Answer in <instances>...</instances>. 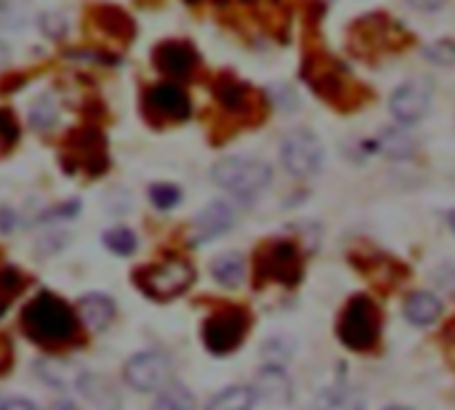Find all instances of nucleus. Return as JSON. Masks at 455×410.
I'll return each mask as SVG.
<instances>
[{
    "instance_id": "1",
    "label": "nucleus",
    "mask_w": 455,
    "mask_h": 410,
    "mask_svg": "<svg viewBox=\"0 0 455 410\" xmlns=\"http://www.w3.org/2000/svg\"><path fill=\"white\" fill-rule=\"evenodd\" d=\"M21 331L40 347H67L77 339V315L53 293H40L21 310Z\"/></svg>"
},
{
    "instance_id": "2",
    "label": "nucleus",
    "mask_w": 455,
    "mask_h": 410,
    "mask_svg": "<svg viewBox=\"0 0 455 410\" xmlns=\"http://www.w3.org/2000/svg\"><path fill=\"white\" fill-rule=\"evenodd\" d=\"M339 339L352 352H371L381 339V312L371 296H352L339 318Z\"/></svg>"
},
{
    "instance_id": "3",
    "label": "nucleus",
    "mask_w": 455,
    "mask_h": 410,
    "mask_svg": "<svg viewBox=\"0 0 455 410\" xmlns=\"http://www.w3.org/2000/svg\"><path fill=\"white\" fill-rule=\"evenodd\" d=\"M133 283L139 285V291L144 296H149L155 301H171V299L181 296L195 283V267L189 261L173 256L160 264L136 269Z\"/></svg>"
},
{
    "instance_id": "4",
    "label": "nucleus",
    "mask_w": 455,
    "mask_h": 410,
    "mask_svg": "<svg viewBox=\"0 0 455 410\" xmlns=\"http://www.w3.org/2000/svg\"><path fill=\"white\" fill-rule=\"evenodd\" d=\"M213 181L232 192V195H240V197H251V195H259L264 187H269L272 181V168L256 157H240V155H232V157H224L213 165L211 171Z\"/></svg>"
},
{
    "instance_id": "5",
    "label": "nucleus",
    "mask_w": 455,
    "mask_h": 410,
    "mask_svg": "<svg viewBox=\"0 0 455 410\" xmlns=\"http://www.w3.org/2000/svg\"><path fill=\"white\" fill-rule=\"evenodd\" d=\"M251 315L243 307H224L213 312L203 326L205 350L213 355H232L248 336Z\"/></svg>"
},
{
    "instance_id": "6",
    "label": "nucleus",
    "mask_w": 455,
    "mask_h": 410,
    "mask_svg": "<svg viewBox=\"0 0 455 410\" xmlns=\"http://www.w3.org/2000/svg\"><path fill=\"white\" fill-rule=\"evenodd\" d=\"M256 275L261 280H272L280 285H296L304 275L301 253L288 240H275L264 245L256 256Z\"/></svg>"
},
{
    "instance_id": "7",
    "label": "nucleus",
    "mask_w": 455,
    "mask_h": 410,
    "mask_svg": "<svg viewBox=\"0 0 455 410\" xmlns=\"http://www.w3.org/2000/svg\"><path fill=\"white\" fill-rule=\"evenodd\" d=\"M67 168L75 171V168H83L85 173L91 176H99L107 171L109 165V157H107V141L99 131L93 128H85V131H75L67 141Z\"/></svg>"
},
{
    "instance_id": "8",
    "label": "nucleus",
    "mask_w": 455,
    "mask_h": 410,
    "mask_svg": "<svg viewBox=\"0 0 455 410\" xmlns=\"http://www.w3.org/2000/svg\"><path fill=\"white\" fill-rule=\"evenodd\" d=\"M280 157H283V165L293 176L304 179V176H312V173L320 171V165H323V144L309 131H293L291 136L283 139Z\"/></svg>"
},
{
    "instance_id": "9",
    "label": "nucleus",
    "mask_w": 455,
    "mask_h": 410,
    "mask_svg": "<svg viewBox=\"0 0 455 410\" xmlns=\"http://www.w3.org/2000/svg\"><path fill=\"white\" fill-rule=\"evenodd\" d=\"M125 382L136 392H157L171 384V363L160 352H139L125 363Z\"/></svg>"
},
{
    "instance_id": "10",
    "label": "nucleus",
    "mask_w": 455,
    "mask_h": 410,
    "mask_svg": "<svg viewBox=\"0 0 455 410\" xmlns=\"http://www.w3.org/2000/svg\"><path fill=\"white\" fill-rule=\"evenodd\" d=\"M147 109L165 120H187L192 115V101L176 83H157L147 93Z\"/></svg>"
},
{
    "instance_id": "11",
    "label": "nucleus",
    "mask_w": 455,
    "mask_h": 410,
    "mask_svg": "<svg viewBox=\"0 0 455 410\" xmlns=\"http://www.w3.org/2000/svg\"><path fill=\"white\" fill-rule=\"evenodd\" d=\"M429 101H432L429 88L421 80H411V83H403L392 93L389 107H392V112H395V117L400 123L411 125V123H419L429 112Z\"/></svg>"
},
{
    "instance_id": "12",
    "label": "nucleus",
    "mask_w": 455,
    "mask_h": 410,
    "mask_svg": "<svg viewBox=\"0 0 455 410\" xmlns=\"http://www.w3.org/2000/svg\"><path fill=\"white\" fill-rule=\"evenodd\" d=\"M235 224V211L229 203L216 200L211 205H205L197 219L192 221V243H208L219 235H224L227 229H232Z\"/></svg>"
},
{
    "instance_id": "13",
    "label": "nucleus",
    "mask_w": 455,
    "mask_h": 410,
    "mask_svg": "<svg viewBox=\"0 0 455 410\" xmlns=\"http://www.w3.org/2000/svg\"><path fill=\"white\" fill-rule=\"evenodd\" d=\"M152 61L160 72L171 75V77H187L195 64H197V53L192 45L187 43H179V40H168V43H160L152 53Z\"/></svg>"
},
{
    "instance_id": "14",
    "label": "nucleus",
    "mask_w": 455,
    "mask_h": 410,
    "mask_svg": "<svg viewBox=\"0 0 455 410\" xmlns=\"http://www.w3.org/2000/svg\"><path fill=\"white\" fill-rule=\"evenodd\" d=\"M112 318H115V301L104 293H88L77 304V320L91 334H101L104 328H109Z\"/></svg>"
},
{
    "instance_id": "15",
    "label": "nucleus",
    "mask_w": 455,
    "mask_h": 410,
    "mask_svg": "<svg viewBox=\"0 0 455 410\" xmlns=\"http://www.w3.org/2000/svg\"><path fill=\"white\" fill-rule=\"evenodd\" d=\"M403 312H405L408 323L427 328V326L437 323V318L443 315V304H440V299H437L435 293L416 291V293H411V296L405 299V304H403Z\"/></svg>"
},
{
    "instance_id": "16",
    "label": "nucleus",
    "mask_w": 455,
    "mask_h": 410,
    "mask_svg": "<svg viewBox=\"0 0 455 410\" xmlns=\"http://www.w3.org/2000/svg\"><path fill=\"white\" fill-rule=\"evenodd\" d=\"M211 275L224 288H237L245 280V259L240 253H221L211 264Z\"/></svg>"
},
{
    "instance_id": "17",
    "label": "nucleus",
    "mask_w": 455,
    "mask_h": 410,
    "mask_svg": "<svg viewBox=\"0 0 455 410\" xmlns=\"http://www.w3.org/2000/svg\"><path fill=\"white\" fill-rule=\"evenodd\" d=\"M256 395L267 398L269 403H288L291 400V382L283 374V368H264L259 374V387Z\"/></svg>"
},
{
    "instance_id": "18",
    "label": "nucleus",
    "mask_w": 455,
    "mask_h": 410,
    "mask_svg": "<svg viewBox=\"0 0 455 410\" xmlns=\"http://www.w3.org/2000/svg\"><path fill=\"white\" fill-rule=\"evenodd\" d=\"M80 392L96 406V408L101 410H117L120 408V398H117V392L101 379V376H93V374H85V376H80Z\"/></svg>"
},
{
    "instance_id": "19",
    "label": "nucleus",
    "mask_w": 455,
    "mask_h": 410,
    "mask_svg": "<svg viewBox=\"0 0 455 410\" xmlns=\"http://www.w3.org/2000/svg\"><path fill=\"white\" fill-rule=\"evenodd\" d=\"M259 400L253 387H227L224 392H219L205 410H253Z\"/></svg>"
},
{
    "instance_id": "20",
    "label": "nucleus",
    "mask_w": 455,
    "mask_h": 410,
    "mask_svg": "<svg viewBox=\"0 0 455 410\" xmlns=\"http://www.w3.org/2000/svg\"><path fill=\"white\" fill-rule=\"evenodd\" d=\"M317 410H365V400L352 387H333L317 398Z\"/></svg>"
},
{
    "instance_id": "21",
    "label": "nucleus",
    "mask_w": 455,
    "mask_h": 410,
    "mask_svg": "<svg viewBox=\"0 0 455 410\" xmlns=\"http://www.w3.org/2000/svg\"><path fill=\"white\" fill-rule=\"evenodd\" d=\"M152 410H195V395L184 384H165Z\"/></svg>"
},
{
    "instance_id": "22",
    "label": "nucleus",
    "mask_w": 455,
    "mask_h": 410,
    "mask_svg": "<svg viewBox=\"0 0 455 410\" xmlns=\"http://www.w3.org/2000/svg\"><path fill=\"white\" fill-rule=\"evenodd\" d=\"M56 120H59V107H56V101H53V96H37L35 101H32V107H29V125L35 128V131H51L53 125H56Z\"/></svg>"
},
{
    "instance_id": "23",
    "label": "nucleus",
    "mask_w": 455,
    "mask_h": 410,
    "mask_svg": "<svg viewBox=\"0 0 455 410\" xmlns=\"http://www.w3.org/2000/svg\"><path fill=\"white\" fill-rule=\"evenodd\" d=\"M27 288V277L13 269V267H3L0 269V315L13 304V299Z\"/></svg>"
},
{
    "instance_id": "24",
    "label": "nucleus",
    "mask_w": 455,
    "mask_h": 410,
    "mask_svg": "<svg viewBox=\"0 0 455 410\" xmlns=\"http://www.w3.org/2000/svg\"><path fill=\"white\" fill-rule=\"evenodd\" d=\"M96 19L101 21V27H104L107 35H115V37H120V40H125V37L133 35V21H131L120 8L107 5V8H101V11L96 13Z\"/></svg>"
},
{
    "instance_id": "25",
    "label": "nucleus",
    "mask_w": 455,
    "mask_h": 410,
    "mask_svg": "<svg viewBox=\"0 0 455 410\" xmlns=\"http://www.w3.org/2000/svg\"><path fill=\"white\" fill-rule=\"evenodd\" d=\"M216 99L227 107V109H240L245 101V88L240 83H235L232 77H221L216 83Z\"/></svg>"
},
{
    "instance_id": "26",
    "label": "nucleus",
    "mask_w": 455,
    "mask_h": 410,
    "mask_svg": "<svg viewBox=\"0 0 455 410\" xmlns=\"http://www.w3.org/2000/svg\"><path fill=\"white\" fill-rule=\"evenodd\" d=\"M381 149L392 157H411L413 155V141L403 131H384L379 139Z\"/></svg>"
},
{
    "instance_id": "27",
    "label": "nucleus",
    "mask_w": 455,
    "mask_h": 410,
    "mask_svg": "<svg viewBox=\"0 0 455 410\" xmlns=\"http://www.w3.org/2000/svg\"><path fill=\"white\" fill-rule=\"evenodd\" d=\"M104 245L117 256H131L136 251V235L125 227H117L104 235Z\"/></svg>"
},
{
    "instance_id": "28",
    "label": "nucleus",
    "mask_w": 455,
    "mask_h": 410,
    "mask_svg": "<svg viewBox=\"0 0 455 410\" xmlns=\"http://www.w3.org/2000/svg\"><path fill=\"white\" fill-rule=\"evenodd\" d=\"M149 200L155 203V208L160 211H171L181 203V189L173 184H152L149 187Z\"/></svg>"
},
{
    "instance_id": "29",
    "label": "nucleus",
    "mask_w": 455,
    "mask_h": 410,
    "mask_svg": "<svg viewBox=\"0 0 455 410\" xmlns=\"http://www.w3.org/2000/svg\"><path fill=\"white\" fill-rule=\"evenodd\" d=\"M427 59L435 61V64H445L451 67L455 64V40H440V43H432L427 48Z\"/></svg>"
},
{
    "instance_id": "30",
    "label": "nucleus",
    "mask_w": 455,
    "mask_h": 410,
    "mask_svg": "<svg viewBox=\"0 0 455 410\" xmlns=\"http://www.w3.org/2000/svg\"><path fill=\"white\" fill-rule=\"evenodd\" d=\"M16 139H19V123H16V117L8 109H0V147L8 149V147L16 144Z\"/></svg>"
},
{
    "instance_id": "31",
    "label": "nucleus",
    "mask_w": 455,
    "mask_h": 410,
    "mask_svg": "<svg viewBox=\"0 0 455 410\" xmlns=\"http://www.w3.org/2000/svg\"><path fill=\"white\" fill-rule=\"evenodd\" d=\"M11 368V344L5 336H0V374H5Z\"/></svg>"
},
{
    "instance_id": "32",
    "label": "nucleus",
    "mask_w": 455,
    "mask_h": 410,
    "mask_svg": "<svg viewBox=\"0 0 455 410\" xmlns=\"http://www.w3.org/2000/svg\"><path fill=\"white\" fill-rule=\"evenodd\" d=\"M0 410H37L35 408V403H29V400H24V398H13V400H5Z\"/></svg>"
},
{
    "instance_id": "33",
    "label": "nucleus",
    "mask_w": 455,
    "mask_h": 410,
    "mask_svg": "<svg viewBox=\"0 0 455 410\" xmlns=\"http://www.w3.org/2000/svg\"><path fill=\"white\" fill-rule=\"evenodd\" d=\"M408 3L419 11H437V8H443L445 0H408Z\"/></svg>"
},
{
    "instance_id": "34",
    "label": "nucleus",
    "mask_w": 455,
    "mask_h": 410,
    "mask_svg": "<svg viewBox=\"0 0 455 410\" xmlns=\"http://www.w3.org/2000/svg\"><path fill=\"white\" fill-rule=\"evenodd\" d=\"M8 61H11V51H8V45L0 40V69H5V67H8Z\"/></svg>"
},
{
    "instance_id": "35",
    "label": "nucleus",
    "mask_w": 455,
    "mask_h": 410,
    "mask_svg": "<svg viewBox=\"0 0 455 410\" xmlns=\"http://www.w3.org/2000/svg\"><path fill=\"white\" fill-rule=\"evenodd\" d=\"M51 410H80V408H77L72 400H61V403H56V406H53Z\"/></svg>"
},
{
    "instance_id": "36",
    "label": "nucleus",
    "mask_w": 455,
    "mask_h": 410,
    "mask_svg": "<svg viewBox=\"0 0 455 410\" xmlns=\"http://www.w3.org/2000/svg\"><path fill=\"white\" fill-rule=\"evenodd\" d=\"M387 410H411V408H405V406H389Z\"/></svg>"
},
{
    "instance_id": "37",
    "label": "nucleus",
    "mask_w": 455,
    "mask_h": 410,
    "mask_svg": "<svg viewBox=\"0 0 455 410\" xmlns=\"http://www.w3.org/2000/svg\"><path fill=\"white\" fill-rule=\"evenodd\" d=\"M451 221H453V227H455V213H453V216H451Z\"/></svg>"
},
{
    "instance_id": "38",
    "label": "nucleus",
    "mask_w": 455,
    "mask_h": 410,
    "mask_svg": "<svg viewBox=\"0 0 455 410\" xmlns=\"http://www.w3.org/2000/svg\"><path fill=\"white\" fill-rule=\"evenodd\" d=\"M187 3H197V0H187Z\"/></svg>"
}]
</instances>
